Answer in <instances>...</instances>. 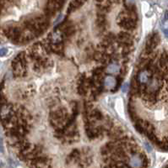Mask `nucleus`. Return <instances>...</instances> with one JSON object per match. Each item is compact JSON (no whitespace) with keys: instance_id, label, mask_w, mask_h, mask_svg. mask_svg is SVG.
<instances>
[{"instance_id":"1","label":"nucleus","mask_w":168,"mask_h":168,"mask_svg":"<svg viewBox=\"0 0 168 168\" xmlns=\"http://www.w3.org/2000/svg\"><path fill=\"white\" fill-rule=\"evenodd\" d=\"M128 163L132 168H141L144 166L143 159L139 155H132L129 158Z\"/></svg>"},{"instance_id":"2","label":"nucleus","mask_w":168,"mask_h":168,"mask_svg":"<svg viewBox=\"0 0 168 168\" xmlns=\"http://www.w3.org/2000/svg\"><path fill=\"white\" fill-rule=\"evenodd\" d=\"M151 79V74L148 70H143L142 71L139 72V76H138V80L142 84H146Z\"/></svg>"},{"instance_id":"3","label":"nucleus","mask_w":168,"mask_h":168,"mask_svg":"<svg viewBox=\"0 0 168 168\" xmlns=\"http://www.w3.org/2000/svg\"><path fill=\"white\" fill-rule=\"evenodd\" d=\"M104 84L105 87H106V88L112 89V88H113V87L116 86V80H115L114 77H112V76H106V79H105Z\"/></svg>"},{"instance_id":"4","label":"nucleus","mask_w":168,"mask_h":168,"mask_svg":"<svg viewBox=\"0 0 168 168\" xmlns=\"http://www.w3.org/2000/svg\"><path fill=\"white\" fill-rule=\"evenodd\" d=\"M106 71L108 73H111V74H116L119 71V66L117 64L112 63L110 64L107 68H106Z\"/></svg>"},{"instance_id":"5","label":"nucleus","mask_w":168,"mask_h":168,"mask_svg":"<svg viewBox=\"0 0 168 168\" xmlns=\"http://www.w3.org/2000/svg\"><path fill=\"white\" fill-rule=\"evenodd\" d=\"M116 109L117 111V113L122 116V117H123V114H124V109H123V104H122V102L121 99H117V100Z\"/></svg>"},{"instance_id":"6","label":"nucleus","mask_w":168,"mask_h":168,"mask_svg":"<svg viewBox=\"0 0 168 168\" xmlns=\"http://www.w3.org/2000/svg\"><path fill=\"white\" fill-rule=\"evenodd\" d=\"M8 53V49L7 48H2L0 49V56H4Z\"/></svg>"},{"instance_id":"7","label":"nucleus","mask_w":168,"mask_h":168,"mask_svg":"<svg viewBox=\"0 0 168 168\" xmlns=\"http://www.w3.org/2000/svg\"><path fill=\"white\" fill-rule=\"evenodd\" d=\"M122 90L123 93H127V90H128V83H124L123 84V86L122 87Z\"/></svg>"},{"instance_id":"8","label":"nucleus","mask_w":168,"mask_h":168,"mask_svg":"<svg viewBox=\"0 0 168 168\" xmlns=\"http://www.w3.org/2000/svg\"><path fill=\"white\" fill-rule=\"evenodd\" d=\"M163 31H164V34L166 35V37H167L168 38V29H163Z\"/></svg>"},{"instance_id":"9","label":"nucleus","mask_w":168,"mask_h":168,"mask_svg":"<svg viewBox=\"0 0 168 168\" xmlns=\"http://www.w3.org/2000/svg\"><path fill=\"white\" fill-rule=\"evenodd\" d=\"M3 151V144H2V141L0 139V151Z\"/></svg>"}]
</instances>
